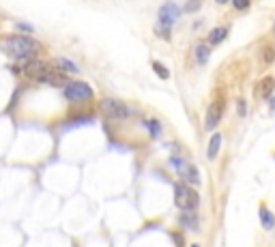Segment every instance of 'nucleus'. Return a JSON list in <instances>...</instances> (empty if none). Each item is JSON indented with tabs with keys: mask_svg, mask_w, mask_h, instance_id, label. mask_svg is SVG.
Returning a JSON list of instances; mask_svg holds the SVG:
<instances>
[{
	"mask_svg": "<svg viewBox=\"0 0 275 247\" xmlns=\"http://www.w3.org/2000/svg\"><path fill=\"white\" fill-rule=\"evenodd\" d=\"M15 28H18L21 35H30V32H32V26H30V24H18Z\"/></svg>",
	"mask_w": 275,
	"mask_h": 247,
	"instance_id": "obj_22",
	"label": "nucleus"
},
{
	"mask_svg": "<svg viewBox=\"0 0 275 247\" xmlns=\"http://www.w3.org/2000/svg\"><path fill=\"white\" fill-rule=\"evenodd\" d=\"M2 47L9 56L18 58H35L37 52L41 50V43L35 41L30 35H13V37H4Z\"/></svg>",
	"mask_w": 275,
	"mask_h": 247,
	"instance_id": "obj_1",
	"label": "nucleus"
},
{
	"mask_svg": "<svg viewBox=\"0 0 275 247\" xmlns=\"http://www.w3.org/2000/svg\"><path fill=\"white\" fill-rule=\"evenodd\" d=\"M273 61H275V50H273V47H267V50L262 52V62H265V64H271Z\"/></svg>",
	"mask_w": 275,
	"mask_h": 247,
	"instance_id": "obj_18",
	"label": "nucleus"
},
{
	"mask_svg": "<svg viewBox=\"0 0 275 247\" xmlns=\"http://www.w3.org/2000/svg\"><path fill=\"white\" fill-rule=\"evenodd\" d=\"M260 224H262V228H265V230H273L275 228V217H273V213L269 211L265 204L260 206Z\"/></svg>",
	"mask_w": 275,
	"mask_h": 247,
	"instance_id": "obj_12",
	"label": "nucleus"
},
{
	"mask_svg": "<svg viewBox=\"0 0 275 247\" xmlns=\"http://www.w3.org/2000/svg\"><path fill=\"white\" fill-rule=\"evenodd\" d=\"M144 127L148 129L150 138H159L161 131H164V129H161V123L157 121V118H147V121H144Z\"/></svg>",
	"mask_w": 275,
	"mask_h": 247,
	"instance_id": "obj_14",
	"label": "nucleus"
},
{
	"mask_svg": "<svg viewBox=\"0 0 275 247\" xmlns=\"http://www.w3.org/2000/svg\"><path fill=\"white\" fill-rule=\"evenodd\" d=\"M236 110H239V116H245V114H247L245 99H239V101H236Z\"/></svg>",
	"mask_w": 275,
	"mask_h": 247,
	"instance_id": "obj_21",
	"label": "nucleus"
},
{
	"mask_svg": "<svg viewBox=\"0 0 275 247\" xmlns=\"http://www.w3.org/2000/svg\"><path fill=\"white\" fill-rule=\"evenodd\" d=\"M170 165H172V170L181 176L183 183H190V185H200V172H198L196 165L187 164L185 159H179V157H170Z\"/></svg>",
	"mask_w": 275,
	"mask_h": 247,
	"instance_id": "obj_4",
	"label": "nucleus"
},
{
	"mask_svg": "<svg viewBox=\"0 0 275 247\" xmlns=\"http://www.w3.org/2000/svg\"><path fill=\"white\" fill-rule=\"evenodd\" d=\"M153 71H155V75H157V78H161V80H168V78H170L168 67H164V64H161L159 61L153 62Z\"/></svg>",
	"mask_w": 275,
	"mask_h": 247,
	"instance_id": "obj_16",
	"label": "nucleus"
},
{
	"mask_svg": "<svg viewBox=\"0 0 275 247\" xmlns=\"http://www.w3.org/2000/svg\"><path fill=\"white\" fill-rule=\"evenodd\" d=\"M200 4H202V0H190V2L183 7V11H185V13H193V11L200 9Z\"/></svg>",
	"mask_w": 275,
	"mask_h": 247,
	"instance_id": "obj_17",
	"label": "nucleus"
},
{
	"mask_svg": "<svg viewBox=\"0 0 275 247\" xmlns=\"http://www.w3.org/2000/svg\"><path fill=\"white\" fill-rule=\"evenodd\" d=\"M179 15H181V9L176 7L174 2H166L164 7L159 9V21H157V26H161V28H172V24L179 20Z\"/></svg>",
	"mask_w": 275,
	"mask_h": 247,
	"instance_id": "obj_7",
	"label": "nucleus"
},
{
	"mask_svg": "<svg viewBox=\"0 0 275 247\" xmlns=\"http://www.w3.org/2000/svg\"><path fill=\"white\" fill-rule=\"evenodd\" d=\"M179 224L183 228H190V230H198V217L193 215V211H183Z\"/></svg>",
	"mask_w": 275,
	"mask_h": 247,
	"instance_id": "obj_9",
	"label": "nucleus"
},
{
	"mask_svg": "<svg viewBox=\"0 0 275 247\" xmlns=\"http://www.w3.org/2000/svg\"><path fill=\"white\" fill-rule=\"evenodd\" d=\"M226 37H228V28H226V26H219V28L211 30V35H209V43H211V45H219Z\"/></svg>",
	"mask_w": 275,
	"mask_h": 247,
	"instance_id": "obj_13",
	"label": "nucleus"
},
{
	"mask_svg": "<svg viewBox=\"0 0 275 247\" xmlns=\"http://www.w3.org/2000/svg\"><path fill=\"white\" fill-rule=\"evenodd\" d=\"M219 146H222V133H217L215 131L213 133V138H211V142H209V159H215V155L219 153Z\"/></svg>",
	"mask_w": 275,
	"mask_h": 247,
	"instance_id": "obj_15",
	"label": "nucleus"
},
{
	"mask_svg": "<svg viewBox=\"0 0 275 247\" xmlns=\"http://www.w3.org/2000/svg\"><path fill=\"white\" fill-rule=\"evenodd\" d=\"M64 99L71 101V103H86V101L93 99V88L86 82H69L63 88Z\"/></svg>",
	"mask_w": 275,
	"mask_h": 247,
	"instance_id": "obj_3",
	"label": "nucleus"
},
{
	"mask_svg": "<svg viewBox=\"0 0 275 247\" xmlns=\"http://www.w3.org/2000/svg\"><path fill=\"white\" fill-rule=\"evenodd\" d=\"M273 32H275V26H273Z\"/></svg>",
	"mask_w": 275,
	"mask_h": 247,
	"instance_id": "obj_26",
	"label": "nucleus"
},
{
	"mask_svg": "<svg viewBox=\"0 0 275 247\" xmlns=\"http://www.w3.org/2000/svg\"><path fill=\"white\" fill-rule=\"evenodd\" d=\"M224 110H226V101L224 99H217V101H213V103L209 105L207 118H204V127H207L209 131H213V129L219 125V121H222V116H224Z\"/></svg>",
	"mask_w": 275,
	"mask_h": 247,
	"instance_id": "obj_6",
	"label": "nucleus"
},
{
	"mask_svg": "<svg viewBox=\"0 0 275 247\" xmlns=\"http://www.w3.org/2000/svg\"><path fill=\"white\" fill-rule=\"evenodd\" d=\"M215 2H219V4H226V2H228V0H215Z\"/></svg>",
	"mask_w": 275,
	"mask_h": 247,
	"instance_id": "obj_24",
	"label": "nucleus"
},
{
	"mask_svg": "<svg viewBox=\"0 0 275 247\" xmlns=\"http://www.w3.org/2000/svg\"><path fill=\"white\" fill-rule=\"evenodd\" d=\"M271 110H275V97H271Z\"/></svg>",
	"mask_w": 275,
	"mask_h": 247,
	"instance_id": "obj_23",
	"label": "nucleus"
},
{
	"mask_svg": "<svg viewBox=\"0 0 275 247\" xmlns=\"http://www.w3.org/2000/svg\"><path fill=\"white\" fill-rule=\"evenodd\" d=\"M155 35L164 37V39H170V28H161V26H155Z\"/></svg>",
	"mask_w": 275,
	"mask_h": 247,
	"instance_id": "obj_20",
	"label": "nucleus"
},
{
	"mask_svg": "<svg viewBox=\"0 0 275 247\" xmlns=\"http://www.w3.org/2000/svg\"><path fill=\"white\" fill-rule=\"evenodd\" d=\"M99 107H101V112H104V116L112 118V121H125V118H129V114H131V110H129L123 101L112 99V97L101 99Z\"/></svg>",
	"mask_w": 275,
	"mask_h": 247,
	"instance_id": "obj_5",
	"label": "nucleus"
},
{
	"mask_svg": "<svg viewBox=\"0 0 275 247\" xmlns=\"http://www.w3.org/2000/svg\"><path fill=\"white\" fill-rule=\"evenodd\" d=\"M250 4H252V0H233V7L236 11H245V9H250Z\"/></svg>",
	"mask_w": 275,
	"mask_h": 247,
	"instance_id": "obj_19",
	"label": "nucleus"
},
{
	"mask_svg": "<svg viewBox=\"0 0 275 247\" xmlns=\"http://www.w3.org/2000/svg\"><path fill=\"white\" fill-rule=\"evenodd\" d=\"M54 64H56V69H61L63 73H78V64H75L73 61H69V58H56L54 61Z\"/></svg>",
	"mask_w": 275,
	"mask_h": 247,
	"instance_id": "obj_10",
	"label": "nucleus"
},
{
	"mask_svg": "<svg viewBox=\"0 0 275 247\" xmlns=\"http://www.w3.org/2000/svg\"><path fill=\"white\" fill-rule=\"evenodd\" d=\"M174 204L181 211H196L198 204H200V196H198V191L193 189L191 185L176 183L174 185Z\"/></svg>",
	"mask_w": 275,
	"mask_h": 247,
	"instance_id": "obj_2",
	"label": "nucleus"
},
{
	"mask_svg": "<svg viewBox=\"0 0 275 247\" xmlns=\"http://www.w3.org/2000/svg\"><path fill=\"white\" fill-rule=\"evenodd\" d=\"M193 54H196V62L198 64H207L209 62V56H211V47L204 45V43H198L196 50H193Z\"/></svg>",
	"mask_w": 275,
	"mask_h": 247,
	"instance_id": "obj_11",
	"label": "nucleus"
},
{
	"mask_svg": "<svg viewBox=\"0 0 275 247\" xmlns=\"http://www.w3.org/2000/svg\"><path fill=\"white\" fill-rule=\"evenodd\" d=\"M191 247H198V245H191Z\"/></svg>",
	"mask_w": 275,
	"mask_h": 247,
	"instance_id": "obj_25",
	"label": "nucleus"
},
{
	"mask_svg": "<svg viewBox=\"0 0 275 247\" xmlns=\"http://www.w3.org/2000/svg\"><path fill=\"white\" fill-rule=\"evenodd\" d=\"M273 88H275V80L273 78H262L260 86H258V97H260V99H271Z\"/></svg>",
	"mask_w": 275,
	"mask_h": 247,
	"instance_id": "obj_8",
	"label": "nucleus"
}]
</instances>
